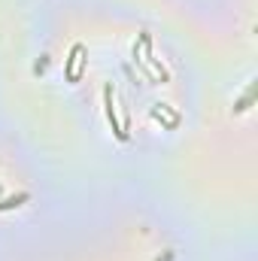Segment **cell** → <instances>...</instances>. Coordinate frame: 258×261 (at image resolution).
Wrapping results in <instances>:
<instances>
[{
	"mask_svg": "<svg viewBox=\"0 0 258 261\" xmlns=\"http://www.w3.org/2000/svg\"><path fill=\"white\" fill-rule=\"evenodd\" d=\"M85 67H88L85 46H82V43H73L70 55L64 58V76H67V82H79V79H82V73H85Z\"/></svg>",
	"mask_w": 258,
	"mask_h": 261,
	"instance_id": "1",
	"label": "cell"
},
{
	"mask_svg": "<svg viewBox=\"0 0 258 261\" xmlns=\"http://www.w3.org/2000/svg\"><path fill=\"white\" fill-rule=\"evenodd\" d=\"M104 107H107V119H110V128H113V134L125 143V140H128V134L122 130V122H119V116H116V97H113V85H110V82L104 85Z\"/></svg>",
	"mask_w": 258,
	"mask_h": 261,
	"instance_id": "2",
	"label": "cell"
},
{
	"mask_svg": "<svg viewBox=\"0 0 258 261\" xmlns=\"http://www.w3.org/2000/svg\"><path fill=\"white\" fill-rule=\"evenodd\" d=\"M149 116H152V119H158V122H161L167 130H173L179 122H183V116H179V113H173L167 103H155V107L149 110Z\"/></svg>",
	"mask_w": 258,
	"mask_h": 261,
	"instance_id": "3",
	"label": "cell"
},
{
	"mask_svg": "<svg viewBox=\"0 0 258 261\" xmlns=\"http://www.w3.org/2000/svg\"><path fill=\"white\" fill-rule=\"evenodd\" d=\"M252 100H255V82H252V85L246 88V94H243V97L234 103V113H246V110L252 107Z\"/></svg>",
	"mask_w": 258,
	"mask_h": 261,
	"instance_id": "4",
	"label": "cell"
},
{
	"mask_svg": "<svg viewBox=\"0 0 258 261\" xmlns=\"http://www.w3.org/2000/svg\"><path fill=\"white\" fill-rule=\"evenodd\" d=\"M28 200V195L21 192V195H15V197H6V200H0V210H12V206H21Z\"/></svg>",
	"mask_w": 258,
	"mask_h": 261,
	"instance_id": "5",
	"label": "cell"
},
{
	"mask_svg": "<svg viewBox=\"0 0 258 261\" xmlns=\"http://www.w3.org/2000/svg\"><path fill=\"white\" fill-rule=\"evenodd\" d=\"M173 258H176V252H173V249H167L164 255H158V258H155V261H173Z\"/></svg>",
	"mask_w": 258,
	"mask_h": 261,
	"instance_id": "6",
	"label": "cell"
}]
</instances>
